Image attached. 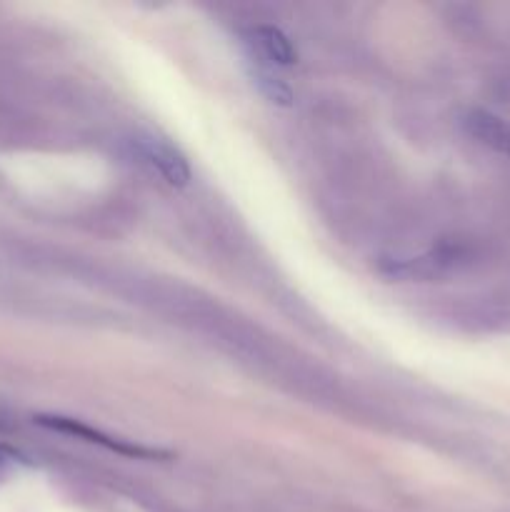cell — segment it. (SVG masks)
<instances>
[{"label":"cell","mask_w":510,"mask_h":512,"mask_svg":"<svg viewBox=\"0 0 510 512\" xmlns=\"http://www.w3.org/2000/svg\"><path fill=\"white\" fill-rule=\"evenodd\" d=\"M250 45L258 48V53L265 60L278 65H293L298 60V50L293 48L288 35L283 30L273 28V25H258V28L250 30Z\"/></svg>","instance_id":"cell-4"},{"label":"cell","mask_w":510,"mask_h":512,"mask_svg":"<svg viewBox=\"0 0 510 512\" xmlns=\"http://www.w3.org/2000/svg\"><path fill=\"white\" fill-rule=\"evenodd\" d=\"M35 420H38V425H43V428H48V430H55V433H65V435H73V438H78V440H85V443L103 445V448H108L110 453L128 455V458H140V460L168 458V455L160 453V450L140 448V445L128 443V440L110 438V435L100 433V430H93L90 425L80 423V420L60 418V415H38Z\"/></svg>","instance_id":"cell-1"},{"label":"cell","mask_w":510,"mask_h":512,"mask_svg":"<svg viewBox=\"0 0 510 512\" xmlns=\"http://www.w3.org/2000/svg\"><path fill=\"white\" fill-rule=\"evenodd\" d=\"M253 83L258 85L260 93H263L270 103L283 105V108L293 105V93H290V88L285 85V80L280 78V75H275L273 70L265 68V65H253Z\"/></svg>","instance_id":"cell-5"},{"label":"cell","mask_w":510,"mask_h":512,"mask_svg":"<svg viewBox=\"0 0 510 512\" xmlns=\"http://www.w3.org/2000/svg\"><path fill=\"white\" fill-rule=\"evenodd\" d=\"M465 130L485 148L510 158V120L488 113V110H470L465 115Z\"/></svg>","instance_id":"cell-3"},{"label":"cell","mask_w":510,"mask_h":512,"mask_svg":"<svg viewBox=\"0 0 510 512\" xmlns=\"http://www.w3.org/2000/svg\"><path fill=\"white\" fill-rule=\"evenodd\" d=\"M138 148H140V153H143V158L148 160V163L153 165L160 175H163L165 183L173 185V188H185V185L190 183L188 160H185L183 155L173 148V145L165 143V140H160V138H153V135H148V138L138 140Z\"/></svg>","instance_id":"cell-2"},{"label":"cell","mask_w":510,"mask_h":512,"mask_svg":"<svg viewBox=\"0 0 510 512\" xmlns=\"http://www.w3.org/2000/svg\"><path fill=\"white\" fill-rule=\"evenodd\" d=\"M25 458L18 453V450L8 448V445H0V475L8 473V470L18 468V465H23Z\"/></svg>","instance_id":"cell-6"},{"label":"cell","mask_w":510,"mask_h":512,"mask_svg":"<svg viewBox=\"0 0 510 512\" xmlns=\"http://www.w3.org/2000/svg\"><path fill=\"white\" fill-rule=\"evenodd\" d=\"M10 428H13V418H10L8 410L0 408V433H3V430H10Z\"/></svg>","instance_id":"cell-7"}]
</instances>
